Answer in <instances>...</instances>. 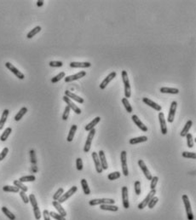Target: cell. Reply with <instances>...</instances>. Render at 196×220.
<instances>
[{"mask_svg": "<svg viewBox=\"0 0 196 220\" xmlns=\"http://www.w3.org/2000/svg\"><path fill=\"white\" fill-rule=\"evenodd\" d=\"M138 165L140 166L141 170L142 171V172L144 173V175L147 178L148 180H151L152 179V175H151L150 171L148 169V166L146 165V164L144 163V161L142 160H138Z\"/></svg>", "mask_w": 196, "mask_h": 220, "instance_id": "cell-16", "label": "cell"}, {"mask_svg": "<svg viewBox=\"0 0 196 220\" xmlns=\"http://www.w3.org/2000/svg\"><path fill=\"white\" fill-rule=\"evenodd\" d=\"M63 194H64V190H63V188H60L59 190L55 192V195H53V200H59V198H60L61 196L63 195Z\"/></svg>", "mask_w": 196, "mask_h": 220, "instance_id": "cell-44", "label": "cell"}, {"mask_svg": "<svg viewBox=\"0 0 196 220\" xmlns=\"http://www.w3.org/2000/svg\"><path fill=\"white\" fill-rule=\"evenodd\" d=\"M9 114H10L9 109H5L4 112L2 113V116H1V119H0V130H2L4 128L5 124L6 123V120H7V118L9 116Z\"/></svg>", "mask_w": 196, "mask_h": 220, "instance_id": "cell-26", "label": "cell"}, {"mask_svg": "<svg viewBox=\"0 0 196 220\" xmlns=\"http://www.w3.org/2000/svg\"><path fill=\"white\" fill-rule=\"evenodd\" d=\"M134 189H135V192L137 195L141 194V183L139 181H136L135 184H134Z\"/></svg>", "mask_w": 196, "mask_h": 220, "instance_id": "cell-51", "label": "cell"}, {"mask_svg": "<svg viewBox=\"0 0 196 220\" xmlns=\"http://www.w3.org/2000/svg\"><path fill=\"white\" fill-rule=\"evenodd\" d=\"M142 102H143L145 104H147L148 106L151 107L152 108H154V110H156V111H158V112H160L161 111V106L159 105L158 103L154 102V101L150 100L149 98L143 97V98H142Z\"/></svg>", "mask_w": 196, "mask_h": 220, "instance_id": "cell-18", "label": "cell"}, {"mask_svg": "<svg viewBox=\"0 0 196 220\" xmlns=\"http://www.w3.org/2000/svg\"><path fill=\"white\" fill-rule=\"evenodd\" d=\"M65 96H67L68 98H70L71 100L73 99V100L77 102H79V103H84V102H85V100H84L82 97L79 96H77L76 94H74V93H73V92L69 91V90H66Z\"/></svg>", "mask_w": 196, "mask_h": 220, "instance_id": "cell-21", "label": "cell"}, {"mask_svg": "<svg viewBox=\"0 0 196 220\" xmlns=\"http://www.w3.org/2000/svg\"><path fill=\"white\" fill-rule=\"evenodd\" d=\"M182 201H183V204H184L185 209H186L187 218H188V220H194V214H193V212H192L191 204H190V201L188 199V196L187 195H182Z\"/></svg>", "mask_w": 196, "mask_h": 220, "instance_id": "cell-3", "label": "cell"}, {"mask_svg": "<svg viewBox=\"0 0 196 220\" xmlns=\"http://www.w3.org/2000/svg\"><path fill=\"white\" fill-rule=\"evenodd\" d=\"M131 119L133 120V122H134V124L136 125H137V127L139 128V129H141L142 131H144V132H146L148 131V127H147L146 125H144L142 122L141 121V120L138 118V116L136 115H132L131 116Z\"/></svg>", "mask_w": 196, "mask_h": 220, "instance_id": "cell-17", "label": "cell"}, {"mask_svg": "<svg viewBox=\"0 0 196 220\" xmlns=\"http://www.w3.org/2000/svg\"><path fill=\"white\" fill-rule=\"evenodd\" d=\"M76 166H77L78 171L83 170V161H82L81 158H77L76 159Z\"/></svg>", "mask_w": 196, "mask_h": 220, "instance_id": "cell-53", "label": "cell"}, {"mask_svg": "<svg viewBox=\"0 0 196 220\" xmlns=\"http://www.w3.org/2000/svg\"><path fill=\"white\" fill-rule=\"evenodd\" d=\"M98 157H99V160H100L102 170H107V169L108 168V165H107V159H106L105 156V153H104L103 150H100V151H99Z\"/></svg>", "mask_w": 196, "mask_h": 220, "instance_id": "cell-19", "label": "cell"}, {"mask_svg": "<svg viewBox=\"0 0 196 220\" xmlns=\"http://www.w3.org/2000/svg\"><path fill=\"white\" fill-rule=\"evenodd\" d=\"M3 190L5 192H12V193H18L20 192V190L16 186H10V185H5L3 187Z\"/></svg>", "mask_w": 196, "mask_h": 220, "instance_id": "cell-34", "label": "cell"}, {"mask_svg": "<svg viewBox=\"0 0 196 220\" xmlns=\"http://www.w3.org/2000/svg\"><path fill=\"white\" fill-rule=\"evenodd\" d=\"M192 125H193V121L192 120H188L185 125H184V127H183V129L182 130L181 134H180L181 137H186V135L188 133V131L190 130Z\"/></svg>", "mask_w": 196, "mask_h": 220, "instance_id": "cell-28", "label": "cell"}, {"mask_svg": "<svg viewBox=\"0 0 196 220\" xmlns=\"http://www.w3.org/2000/svg\"><path fill=\"white\" fill-rule=\"evenodd\" d=\"M52 205L54 206V207L57 210V212H59L60 215H61L62 217H66V216H67V212H66L65 209L61 206V205L57 200H54V201L52 202Z\"/></svg>", "mask_w": 196, "mask_h": 220, "instance_id": "cell-23", "label": "cell"}, {"mask_svg": "<svg viewBox=\"0 0 196 220\" xmlns=\"http://www.w3.org/2000/svg\"><path fill=\"white\" fill-rule=\"evenodd\" d=\"M186 138H187V144H188V147L192 149L194 145V138H193V135L191 133H188L186 135Z\"/></svg>", "mask_w": 196, "mask_h": 220, "instance_id": "cell-42", "label": "cell"}, {"mask_svg": "<svg viewBox=\"0 0 196 220\" xmlns=\"http://www.w3.org/2000/svg\"><path fill=\"white\" fill-rule=\"evenodd\" d=\"M28 199H29V202H30L33 208V212H34L36 220H39L41 218V212L40 210H39V207L38 206V202H37V200H36L35 195L33 194H31L29 195V197H28Z\"/></svg>", "mask_w": 196, "mask_h": 220, "instance_id": "cell-2", "label": "cell"}, {"mask_svg": "<svg viewBox=\"0 0 196 220\" xmlns=\"http://www.w3.org/2000/svg\"><path fill=\"white\" fill-rule=\"evenodd\" d=\"M92 159L94 160V163L96 165V170L98 173H101L102 172V168H101V165L100 160H99V157H98V154L96 152H93L92 153Z\"/></svg>", "mask_w": 196, "mask_h": 220, "instance_id": "cell-20", "label": "cell"}, {"mask_svg": "<svg viewBox=\"0 0 196 220\" xmlns=\"http://www.w3.org/2000/svg\"><path fill=\"white\" fill-rule=\"evenodd\" d=\"M65 73L64 72H61L59 73L58 74L55 76L54 78H52L51 79V83H53V84H55V83H57V82H59L61 80H62L63 78H65Z\"/></svg>", "mask_w": 196, "mask_h": 220, "instance_id": "cell-40", "label": "cell"}, {"mask_svg": "<svg viewBox=\"0 0 196 220\" xmlns=\"http://www.w3.org/2000/svg\"><path fill=\"white\" fill-rule=\"evenodd\" d=\"M100 208L104 211H111V212H117L119 210V207L117 206L112 205V204H102L100 205Z\"/></svg>", "mask_w": 196, "mask_h": 220, "instance_id": "cell-29", "label": "cell"}, {"mask_svg": "<svg viewBox=\"0 0 196 220\" xmlns=\"http://www.w3.org/2000/svg\"><path fill=\"white\" fill-rule=\"evenodd\" d=\"M77 190H78V188H77L76 186H73L70 190H68V191H67L65 194H63V195H61L60 198H59V200H57V201H58L60 204L63 203V202H65L66 200H68L73 194H75Z\"/></svg>", "mask_w": 196, "mask_h": 220, "instance_id": "cell-7", "label": "cell"}, {"mask_svg": "<svg viewBox=\"0 0 196 220\" xmlns=\"http://www.w3.org/2000/svg\"><path fill=\"white\" fill-rule=\"evenodd\" d=\"M78 129V126L76 125H73L71 126L70 128V130H69V133H68V136H67V142H72L73 139V137H74V135H75V132L76 130Z\"/></svg>", "mask_w": 196, "mask_h": 220, "instance_id": "cell-31", "label": "cell"}, {"mask_svg": "<svg viewBox=\"0 0 196 220\" xmlns=\"http://www.w3.org/2000/svg\"><path fill=\"white\" fill-rule=\"evenodd\" d=\"M148 141V137L146 136H141V137H134L130 139V144L134 145V144H137V143H144Z\"/></svg>", "mask_w": 196, "mask_h": 220, "instance_id": "cell-25", "label": "cell"}, {"mask_svg": "<svg viewBox=\"0 0 196 220\" xmlns=\"http://www.w3.org/2000/svg\"><path fill=\"white\" fill-rule=\"evenodd\" d=\"M41 29H42V28H41L40 26H37V27H35L33 29H32V30L26 34V38H27V39H32V38H33L37 33H39L40 32Z\"/></svg>", "mask_w": 196, "mask_h": 220, "instance_id": "cell-32", "label": "cell"}, {"mask_svg": "<svg viewBox=\"0 0 196 220\" xmlns=\"http://www.w3.org/2000/svg\"><path fill=\"white\" fill-rule=\"evenodd\" d=\"M14 185L16 186L19 190H20L21 191H24V192H26L28 190V188L23 183H21L20 181L19 180H15L14 181Z\"/></svg>", "mask_w": 196, "mask_h": 220, "instance_id": "cell-38", "label": "cell"}, {"mask_svg": "<svg viewBox=\"0 0 196 220\" xmlns=\"http://www.w3.org/2000/svg\"><path fill=\"white\" fill-rule=\"evenodd\" d=\"M91 66V62H79V61H72L70 62L71 68H90Z\"/></svg>", "mask_w": 196, "mask_h": 220, "instance_id": "cell-24", "label": "cell"}, {"mask_svg": "<svg viewBox=\"0 0 196 220\" xmlns=\"http://www.w3.org/2000/svg\"><path fill=\"white\" fill-rule=\"evenodd\" d=\"M115 200L114 199H107V198H102V199H93L89 201V204L91 206L97 205H102V204H112L114 205Z\"/></svg>", "mask_w": 196, "mask_h": 220, "instance_id": "cell-4", "label": "cell"}, {"mask_svg": "<svg viewBox=\"0 0 196 220\" xmlns=\"http://www.w3.org/2000/svg\"><path fill=\"white\" fill-rule=\"evenodd\" d=\"M43 216H44V219L45 220H50V212L48 210H45L43 212Z\"/></svg>", "mask_w": 196, "mask_h": 220, "instance_id": "cell-55", "label": "cell"}, {"mask_svg": "<svg viewBox=\"0 0 196 220\" xmlns=\"http://www.w3.org/2000/svg\"><path fill=\"white\" fill-rule=\"evenodd\" d=\"M176 107H177V102H176V101H173V102H171L170 111H169V114H168V118H167V120H168L169 123H172V122L174 121Z\"/></svg>", "mask_w": 196, "mask_h": 220, "instance_id": "cell-11", "label": "cell"}, {"mask_svg": "<svg viewBox=\"0 0 196 220\" xmlns=\"http://www.w3.org/2000/svg\"><path fill=\"white\" fill-rule=\"evenodd\" d=\"M120 178V171L111 172V173H109L108 176H107V178L111 181L116 180V179H118V178Z\"/></svg>", "mask_w": 196, "mask_h": 220, "instance_id": "cell-43", "label": "cell"}, {"mask_svg": "<svg viewBox=\"0 0 196 220\" xmlns=\"http://www.w3.org/2000/svg\"><path fill=\"white\" fill-rule=\"evenodd\" d=\"M62 99H63V101L65 102L67 104V106L70 108V109H72L75 114H77V115H80L81 114V109L78 107L77 105H75L73 102H72V100H71L70 98H68L67 96H64L63 97H62Z\"/></svg>", "mask_w": 196, "mask_h": 220, "instance_id": "cell-9", "label": "cell"}, {"mask_svg": "<svg viewBox=\"0 0 196 220\" xmlns=\"http://www.w3.org/2000/svg\"><path fill=\"white\" fill-rule=\"evenodd\" d=\"M158 200H159V198L158 197H156V196H154L150 200H149V202H148V208H154V206L157 204V202H158Z\"/></svg>", "mask_w": 196, "mask_h": 220, "instance_id": "cell-46", "label": "cell"}, {"mask_svg": "<svg viewBox=\"0 0 196 220\" xmlns=\"http://www.w3.org/2000/svg\"><path fill=\"white\" fill-rule=\"evenodd\" d=\"M81 185H82V188H83V191L84 193L86 194V195H89L91 194V190L89 188V185H88V183L86 179H82L81 180Z\"/></svg>", "mask_w": 196, "mask_h": 220, "instance_id": "cell-37", "label": "cell"}, {"mask_svg": "<svg viewBox=\"0 0 196 220\" xmlns=\"http://www.w3.org/2000/svg\"><path fill=\"white\" fill-rule=\"evenodd\" d=\"M161 93H167V94H178L179 90L176 88H170V87H161L160 89Z\"/></svg>", "mask_w": 196, "mask_h": 220, "instance_id": "cell-27", "label": "cell"}, {"mask_svg": "<svg viewBox=\"0 0 196 220\" xmlns=\"http://www.w3.org/2000/svg\"><path fill=\"white\" fill-rule=\"evenodd\" d=\"M30 153L31 163H32V170L34 172H37L38 168H37V158H36V153L34 149H31L29 151Z\"/></svg>", "mask_w": 196, "mask_h": 220, "instance_id": "cell-22", "label": "cell"}, {"mask_svg": "<svg viewBox=\"0 0 196 220\" xmlns=\"http://www.w3.org/2000/svg\"><path fill=\"white\" fill-rule=\"evenodd\" d=\"M101 118L98 116V117H96L95 119H93V120L91 121V123H89L88 125L86 126V131H90L91 130H92L95 126H96L99 122H100Z\"/></svg>", "mask_w": 196, "mask_h": 220, "instance_id": "cell-30", "label": "cell"}, {"mask_svg": "<svg viewBox=\"0 0 196 220\" xmlns=\"http://www.w3.org/2000/svg\"><path fill=\"white\" fill-rule=\"evenodd\" d=\"M159 120H160V130L161 133L163 135H166L167 133V125H166V121L165 119V115L162 112L159 113Z\"/></svg>", "mask_w": 196, "mask_h": 220, "instance_id": "cell-14", "label": "cell"}, {"mask_svg": "<svg viewBox=\"0 0 196 220\" xmlns=\"http://www.w3.org/2000/svg\"><path fill=\"white\" fill-rule=\"evenodd\" d=\"M120 160L121 164H122V172L124 176L127 177L129 174V171H128V166H127V154L126 151H122L120 154Z\"/></svg>", "mask_w": 196, "mask_h": 220, "instance_id": "cell-5", "label": "cell"}, {"mask_svg": "<svg viewBox=\"0 0 196 220\" xmlns=\"http://www.w3.org/2000/svg\"><path fill=\"white\" fill-rule=\"evenodd\" d=\"M43 5H44V1H42V0H39V1H37V6L41 7V6H43Z\"/></svg>", "mask_w": 196, "mask_h": 220, "instance_id": "cell-56", "label": "cell"}, {"mask_svg": "<svg viewBox=\"0 0 196 220\" xmlns=\"http://www.w3.org/2000/svg\"><path fill=\"white\" fill-rule=\"evenodd\" d=\"M49 65L52 68H61L63 66V62L59 61H50Z\"/></svg>", "mask_w": 196, "mask_h": 220, "instance_id": "cell-48", "label": "cell"}, {"mask_svg": "<svg viewBox=\"0 0 196 220\" xmlns=\"http://www.w3.org/2000/svg\"><path fill=\"white\" fill-rule=\"evenodd\" d=\"M122 200H123V206L126 209H128L130 207L129 203V196H128V189L127 187L122 188Z\"/></svg>", "mask_w": 196, "mask_h": 220, "instance_id": "cell-15", "label": "cell"}, {"mask_svg": "<svg viewBox=\"0 0 196 220\" xmlns=\"http://www.w3.org/2000/svg\"><path fill=\"white\" fill-rule=\"evenodd\" d=\"M50 216L51 218H55L56 220H66L65 217H62L59 213H56V212H50Z\"/></svg>", "mask_w": 196, "mask_h": 220, "instance_id": "cell-47", "label": "cell"}, {"mask_svg": "<svg viewBox=\"0 0 196 220\" xmlns=\"http://www.w3.org/2000/svg\"><path fill=\"white\" fill-rule=\"evenodd\" d=\"M5 67L9 69L10 71H11V73H13L19 79V80H24V78H25V75L23 74L20 71H19L16 68H15V66L13 65V64H11L10 62H6L5 63Z\"/></svg>", "mask_w": 196, "mask_h": 220, "instance_id": "cell-8", "label": "cell"}, {"mask_svg": "<svg viewBox=\"0 0 196 220\" xmlns=\"http://www.w3.org/2000/svg\"><path fill=\"white\" fill-rule=\"evenodd\" d=\"M26 112H27V108H26V107H23V108H21L20 109V111L17 113V115L15 116V121H19L22 119V117L24 116V115L26 114Z\"/></svg>", "mask_w": 196, "mask_h": 220, "instance_id": "cell-33", "label": "cell"}, {"mask_svg": "<svg viewBox=\"0 0 196 220\" xmlns=\"http://www.w3.org/2000/svg\"><path fill=\"white\" fill-rule=\"evenodd\" d=\"M155 193H156L155 189H154V190H151L150 192H149V193L148 194V195L146 196V198H145V199L142 200L141 203L138 205V208H139V209H143L144 207H146L147 206H148V202H149V200L154 196Z\"/></svg>", "mask_w": 196, "mask_h": 220, "instance_id": "cell-12", "label": "cell"}, {"mask_svg": "<svg viewBox=\"0 0 196 220\" xmlns=\"http://www.w3.org/2000/svg\"><path fill=\"white\" fill-rule=\"evenodd\" d=\"M182 155V157L188 158V159H194V160L196 158L195 153H193V152H187V151H184Z\"/></svg>", "mask_w": 196, "mask_h": 220, "instance_id": "cell-45", "label": "cell"}, {"mask_svg": "<svg viewBox=\"0 0 196 220\" xmlns=\"http://www.w3.org/2000/svg\"><path fill=\"white\" fill-rule=\"evenodd\" d=\"M158 181H159V177H152V179H151V184H150V188L151 190H154L156 187V185L158 184Z\"/></svg>", "mask_w": 196, "mask_h": 220, "instance_id": "cell-49", "label": "cell"}, {"mask_svg": "<svg viewBox=\"0 0 196 220\" xmlns=\"http://www.w3.org/2000/svg\"><path fill=\"white\" fill-rule=\"evenodd\" d=\"M8 153H9V149L7 147H5V149L2 150V152L0 153V161H2V160L5 159V157H6V155H8Z\"/></svg>", "mask_w": 196, "mask_h": 220, "instance_id": "cell-54", "label": "cell"}, {"mask_svg": "<svg viewBox=\"0 0 196 220\" xmlns=\"http://www.w3.org/2000/svg\"><path fill=\"white\" fill-rule=\"evenodd\" d=\"M70 108L68 106H66L65 109H64V112H63V115H62V120H67L68 119V116H69V114H70Z\"/></svg>", "mask_w": 196, "mask_h": 220, "instance_id": "cell-50", "label": "cell"}, {"mask_svg": "<svg viewBox=\"0 0 196 220\" xmlns=\"http://www.w3.org/2000/svg\"><path fill=\"white\" fill-rule=\"evenodd\" d=\"M36 180V177L34 175H29V176H24L21 177L19 181L21 183H25V182H34Z\"/></svg>", "mask_w": 196, "mask_h": 220, "instance_id": "cell-41", "label": "cell"}, {"mask_svg": "<svg viewBox=\"0 0 196 220\" xmlns=\"http://www.w3.org/2000/svg\"><path fill=\"white\" fill-rule=\"evenodd\" d=\"M122 103L124 104L125 108H126V111H127L129 114L132 113V111H133V109H132V107L131 106V104H130V102H129V101H128L127 98H126V97H125V98H122Z\"/></svg>", "mask_w": 196, "mask_h": 220, "instance_id": "cell-39", "label": "cell"}, {"mask_svg": "<svg viewBox=\"0 0 196 220\" xmlns=\"http://www.w3.org/2000/svg\"><path fill=\"white\" fill-rule=\"evenodd\" d=\"M86 75V71H80L79 72L78 74H75L73 75H69L67 77H65V80L66 83H69V82H72V81H75V80H78L81 79V78H84L85 76Z\"/></svg>", "mask_w": 196, "mask_h": 220, "instance_id": "cell-10", "label": "cell"}, {"mask_svg": "<svg viewBox=\"0 0 196 220\" xmlns=\"http://www.w3.org/2000/svg\"><path fill=\"white\" fill-rule=\"evenodd\" d=\"M116 75H117L116 72H112V73H110L109 74L107 75V76L106 77L105 79L102 80V82L101 83V85H100V89H101V90H104L106 87H107V85H108V84L110 83L111 81H112V80H113L114 79V78H115Z\"/></svg>", "mask_w": 196, "mask_h": 220, "instance_id": "cell-13", "label": "cell"}, {"mask_svg": "<svg viewBox=\"0 0 196 220\" xmlns=\"http://www.w3.org/2000/svg\"><path fill=\"white\" fill-rule=\"evenodd\" d=\"M95 134H96V130H95V128H93L92 130H90L89 135L87 137L86 144H85V148H84V152H85V153H88V152L90 151V149H91L92 140H93V138H94Z\"/></svg>", "mask_w": 196, "mask_h": 220, "instance_id": "cell-6", "label": "cell"}, {"mask_svg": "<svg viewBox=\"0 0 196 220\" xmlns=\"http://www.w3.org/2000/svg\"><path fill=\"white\" fill-rule=\"evenodd\" d=\"M122 80H123V83L125 85V96L126 98H130L131 96V85H130V80L128 78V74L126 70L122 71Z\"/></svg>", "mask_w": 196, "mask_h": 220, "instance_id": "cell-1", "label": "cell"}, {"mask_svg": "<svg viewBox=\"0 0 196 220\" xmlns=\"http://www.w3.org/2000/svg\"><path fill=\"white\" fill-rule=\"evenodd\" d=\"M2 212H4V214H5L9 219L15 220V216L10 211H9V209H8L6 206H3V207H2Z\"/></svg>", "mask_w": 196, "mask_h": 220, "instance_id": "cell-36", "label": "cell"}, {"mask_svg": "<svg viewBox=\"0 0 196 220\" xmlns=\"http://www.w3.org/2000/svg\"><path fill=\"white\" fill-rule=\"evenodd\" d=\"M12 132V129H11V127H8V128H6L5 130V131L2 133V135L0 137V140L2 141V142H5V141L7 140V138L9 137V136L10 135V133Z\"/></svg>", "mask_w": 196, "mask_h": 220, "instance_id": "cell-35", "label": "cell"}, {"mask_svg": "<svg viewBox=\"0 0 196 220\" xmlns=\"http://www.w3.org/2000/svg\"><path fill=\"white\" fill-rule=\"evenodd\" d=\"M19 194H20V198H21L22 200H23V202H24L25 204H27V203L29 202V199H28V196L26 195V192L20 190V192H19Z\"/></svg>", "mask_w": 196, "mask_h": 220, "instance_id": "cell-52", "label": "cell"}]
</instances>
